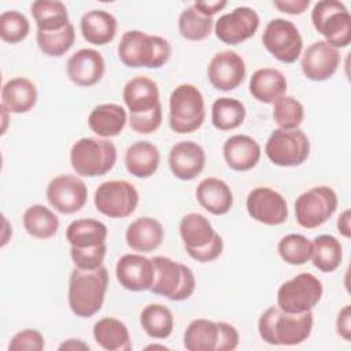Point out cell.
<instances>
[{"mask_svg": "<svg viewBox=\"0 0 351 351\" xmlns=\"http://www.w3.org/2000/svg\"><path fill=\"white\" fill-rule=\"evenodd\" d=\"M226 165L234 171H248L254 169L262 155L259 143L248 134L230 136L222 147Z\"/></svg>", "mask_w": 351, "mask_h": 351, "instance_id": "7402d4cb", "label": "cell"}, {"mask_svg": "<svg viewBox=\"0 0 351 351\" xmlns=\"http://www.w3.org/2000/svg\"><path fill=\"white\" fill-rule=\"evenodd\" d=\"M287 78L282 71L273 67L258 69L252 73L248 84L251 96L259 103L273 104L287 93Z\"/></svg>", "mask_w": 351, "mask_h": 351, "instance_id": "4316f807", "label": "cell"}, {"mask_svg": "<svg viewBox=\"0 0 351 351\" xmlns=\"http://www.w3.org/2000/svg\"><path fill=\"white\" fill-rule=\"evenodd\" d=\"M140 324L149 337L162 340L171 335L174 328V317L167 306L151 303L141 310Z\"/></svg>", "mask_w": 351, "mask_h": 351, "instance_id": "8d00e7d4", "label": "cell"}, {"mask_svg": "<svg viewBox=\"0 0 351 351\" xmlns=\"http://www.w3.org/2000/svg\"><path fill=\"white\" fill-rule=\"evenodd\" d=\"M196 199L199 204L213 215H223L229 213L233 206L230 186L217 177H207L197 184Z\"/></svg>", "mask_w": 351, "mask_h": 351, "instance_id": "d4e9b609", "label": "cell"}, {"mask_svg": "<svg viewBox=\"0 0 351 351\" xmlns=\"http://www.w3.org/2000/svg\"><path fill=\"white\" fill-rule=\"evenodd\" d=\"M313 325V311L287 313L278 306H271L261 314L258 332L267 344L298 346L310 337Z\"/></svg>", "mask_w": 351, "mask_h": 351, "instance_id": "6da1fadb", "label": "cell"}, {"mask_svg": "<svg viewBox=\"0 0 351 351\" xmlns=\"http://www.w3.org/2000/svg\"><path fill=\"white\" fill-rule=\"evenodd\" d=\"M206 166V152L195 141L176 143L169 152V167L178 180L191 181L196 178Z\"/></svg>", "mask_w": 351, "mask_h": 351, "instance_id": "44dd1931", "label": "cell"}, {"mask_svg": "<svg viewBox=\"0 0 351 351\" xmlns=\"http://www.w3.org/2000/svg\"><path fill=\"white\" fill-rule=\"evenodd\" d=\"M300 56V67L304 77L315 82H322L333 77L341 60L339 49L325 40L314 41Z\"/></svg>", "mask_w": 351, "mask_h": 351, "instance_id": "ac0fdd59", "label": "cell"}, {"mask_svg": "<svg viewBox=\"0 0 351 351\" xmlns=\"http://www.w3.org/2000/svg\"><path fill=\"white\" fill-rule=\"evenodd\" d=\"M337 203V195L330 186H313L295 200L296 222L304 229H315L335 214Z\"/></svg>", "mask_w": 351, "mask_h": 351, "instance_id": "8fae6325", "label": "cell"}, {"mask_svg": "<svg viewBox=\"0 0 351 351\" xmlns=\"http://www.w3.org/2000/svg\"><path fill=\"white\" fill-rule=\"evenodd\" d=\"M22 221L27 234L38 240L53 237L60 225L58 215L44 204H33L27 207L23 213Z\"/></svg>", "mask_w": 351, "mask_h": 351, "instance_id": "836d02e7", "label": "cell"}, {"mask_svg": "<svg viewBox=\"0 0 351 351\" xmlns=\"http://www.w3.org/2000/svg\"><path fill=\"white\" fill-rule=\"evenodd\" d=\"M117 52L126 67L160 69L171 56V45L160 36L143 30H128L122 34Z\"/></svg>", "mask_w": 351, "mask_h": 351, "instance_id": "3957f363", "label": "cell"}, {"mask_svg": "<svg viewBox=\"0 0 351 351\" xmlns=\"http://www.w3.org/2000/svg\"><path fill=\"white\" fill-rule=\"evenodd\" d=\"M106 252V243L92 247H70L71 261L74 266L81 270H95L103 266Z\"/></svg>", "mask_w": 351, "mask_h": 351, "instance_id": "ee69618b", "label": "cell"}, {"mask_svg": "<svg viewBox=\"0 0 351 351\" xmlns=\"http://www.w3.org/2000/svg\"><path fill=\"white\" fill-rule=\"evenodd\" d=\"M147 350H152V348H160V350H169L166 346H163V344H151V346H147L145 347Z\"/></svg>", "mask_w": 351, "mask_h": 351, "instance_id": "db71d44e", "label": "cell"}, {"mask_svg": "<svg viewBox=\"0 0 351 351\" xmlns=\"http://www.w3.org/2000/svg\"><path fill=\"white\" fill-rule=\"evenodd\" d=\"M178 230L185 251L192 259L207 263L221 256L223 240L203 214L189 213L184 215Z\"/></svg>", "mask_w": 351, "mask_h": 351, "instance_id": "277c9868", "label": "cell"}, {"mask_svg": "<svg viewBox=\"0 0 351 351\" xmlns=\"http://www.w3.org/2000/svg\"><path fill=\"white\" fill-rule=\"evenodd\" d=\"M273 5L280 12L288 15H300L308 8L310 0H276L273 1Z\"/></svg>", "mask_w": 351, "mask_h": 351, "instance_id": "7dc6e473", "label": "cell"}, {"mask_svg": "<svg viewBox=\"0 0 351 351\" xmlns=\"http://www.w3.org/2000/svg\"><path fill=\"white\" fill-rule=\"evenodd\" d=\"M38 92L33 81L26 77H14L8 80L1 89V106L10 114H26L37 103Z\"/></svg>", "mask_w": 351, "mask_h": 351, "instance_id": "83f0119b", "label": "cell"}, {"mask_svg": "<svg viewBox=\"0 0 351 351\" xmlns=\"http://www.w3.org/2000/svg\"><path fill=\"white\" fill-rule=\"evenodd\" d=\"M45 196L58 213L74 214L86 204L88 188L78 176L60 174L49 181Z\"/></svg>", "mask_w": 351, "mask_h": 351, "instance_id": "5bb4252c", "label": "cell"}, {"mask_svg": "<svg viewBox=\"0 0 351 351\" xmlns=\"http://www.w3.org/2000/svg\"><path fill=\"white\" fill-rule=\"evenodd\" d=\"M165 239L162 223L152 217L134 219L125 232L128 247L134 252H152L160 247Z\"/></svg>", "mask_w": 351, "mask_h": 351, "instance_id": "cb8c5ba5", "label": "cell"}, {"mask_svg": "<svg viewBox=\"0 0 351 351\" xmlns=\"http://www.w3.org/2000/svg\"><path fill=\"white\" fill-rule=\"evenodd\" d=\"M311 261L315 269L322 273L335 271L343 261V247L332 234H319L311 241Z\"/></svg>", "mask_w": 351, "mask_h": 351, "instance_id": "d590c367", "label": "cell"}, {"mask_svg": "<svg viewBox=\"0 0 351 351\" xmlns=\"http://www.w3.org/2000/svg\"><path fill=\"white\" fill-rule=\"evenodd\" d=\"M263 47L282 63H295L303 49V38L296 25L288 19L274 18L267 22L262 34Z\"/></svg>", "mask_w": 351, "mask_h": 351, "instance_id": "4fadbf2b", "label": "cell"}, {"mask_svg": "<svg viewBox=\"0 0 351 351\" xmlns=\"http://www.w3.org/2000/svg\"><path fill=\"white\" fill-rule=\"evenodd\" d=\"M265 154L267 159L280 167L303 165L310 155V140L300 129H274L269 136Z\"/></svg>", "mask_w": 351, "mask_h": 351, "instance_id": "9c48e42d", "label": "cell"}, {"mask_svg": "<svg viewBox=\"0 0 351 351\" xmlns=\"http://www.w3.org/2000/svg\"><path fill=\"white\" fill-rule=\"evenodd\" d=\"M311 240L299 233H289L281 237L277 245L281 259L292 266H302L311 258Z\"/></svg>", "mask_w": 351, "mask_h": 351, "instance_id": "60d3db41", "label": "cell"}, {"mask_svg": "<svg viewBox=\"0 0 351 351\" xmlns=\"http://www.w3.org/2000/svg\"><path fill=\"white\" fill-rule=\"evenodd\" d=\"M44 347V336L36 329H23L15 333L8 343V351H41Z\"/></svg>", "mask_w": 351, "mask_h": 351, "instance_id": "bcb514c9", "label": "cell"}, {"mask_svg": "<svg viewBox=\"0 0 351 351\" xmlns=\"http://www.w3.org/2000/svg\"><path fill=\"white\" fill-rule=\"evenodd\" d=\"M151 259L155 266V277L149 289L152 293L173 302H181L193 295L196 278L191 267L162 255Z\"/></svg>", "mask_w": 351, "mask_h": 351, "instance_id": "52a82bcc", "label": "cell"}, {"mask_svg": "<svg viewBox=\"0 0 351 351\" xmlns=\"http://www.w3.org/2000/svg\"><path fill=\"white\" fill-rule=\"evenodd\" d=\"M36 41L40 51L52 58H59L64 55L75 41V30L73 23H69L56 32H41L37 30Z\"/></svg>", "mask_w": 351, "mask_h": 351, "instance_id": "ab89813d", "label": "cell"}, {"mask_svg": "<svg viewBox=\"0 0 351 351\" xmlns=\"http://www.w3.org/2000/svg\"><path fill=\"white\" fill-rule=\"evenodd\" d=\"M0 108H1V114H3V128H1V134H4L5 133V130H7V125H8V114H10V111L4 107V106H0Z\"/></svg>", "mask_w": 351, "mask_h": 351, "instance_id": "f5cc1de1", "label": "cell"}, {"mask_svg": "<svg viewBox=\"0 0 351 351\" xmlns=\"http://www.w3.org/2000/svg\"><path fill=\"white\" fill-rule=\"evenodd\" d=\"M188 351H221V321L193 319L184 332Z\"/></svg>", "mask_w": 351, "mask_h": 351, "instance_id": "f546056e", "label": "cell"}, {"mask_svg": "<svg viewBox=\"0 0 351 351\" xmlns=\"http://www.w3.org/2000/svg\"><path fill=\"white\" fill-rule=\"evenodd\" d=\"M59 350H89V346L81 339H69L59 346Z\"/></svg>", "mask_w": 351, "mask_h": 351, "instance_id": "816d5d0a", "label": "cell"}, {"mask_svg": "<svg viewBox=\"0 0 351 351\" xmlns=\"http://www.w3.org/2000/svg\"><path fill=\"white\" fill-rule=\"evenodd\" d=\"M160 163L158 147L149 141H136L125 152L126 170L137 178L154 176Z\"/></svg>", "mask_w": 351, "mask_h": 351, "instance_id": "4dcf8cb0", "label": "cell"}, {"mask_svg": "<svg viewBox=\"0 0 351 351\" xmlns=\"http://www.w3.org/2000/svg\"><path fill=\"white\" fill-rule=\"evenodd\" d=\"M66 73L73 84L89 88L103 78L106 73V62L99 51L93 48H81L67 59Z\"/></svg>", "mask_w": 351, "mask_h": 351, "instance_id": "ffe728a7", "label": "cell"}, {"mask_svg": "<svg viewBox=\"0 0 351 351\" xmlns=\"http://www.w3.org/2000/svg\"><path fill=\"white\" fill-rule=\"evenodd\" d=\"M336 329L339 336H341L346 341L351 339V306L346 304L337 314Z\"/></svg>", "mask_w": 351, "mask_h": 351, "instance_id": "c3c4849f", "label": "cell"}, {"mask_svg": "<svg viewBox=\"0 0 351 351\" xmlns=\"http://www.w3.org/2000/svg\"><path fill=\"white\" fill-rule=\"evenodd\" d=\"M129 126L138 134H149L162 125V104L143 114H129Z\"/></svg>", "mask_w": 351, "mask_h": 351, "instance_id": "f6af8a7d", "label": "cell"}, {"mask_svg": "<svg viewBox=\"0 0 351 351\" xmlns=\"http://www.w3.org/2000/svg\"><path fill=\"white\" fill-rule=\"evenodd\" d=\"M30 33L29 19L19 11L10 10L0 15V37L10 44L23 41Z\"/></svg>", "mask_w": 351, "mask_h": 351, "instance_id": "7bdbcfd3", "label": "cell"}, {"mask_svg": "<svg viewBox=\"0 0 351 351\" xmlns=\"http://www.w3.org/2000/svg\"><path fill=\"white\" fill-rule=\"evenodd\" d=\"M108 229L106 223L95 218H80L69 223L66 240L70 247H92L107 240Z\"/></svg>", "mask_w": 351, "mask_h": 351, "instance_id": "d6a6232c", "label": "cell"}, {"mask_svg": "<svg viewBox=\"0 0 351 351\" xmlns=\"http://www.w3.org/2000/svg\"><path fill=\"white\" fill-rule=\"evenodd\" d=\"M95 341L107 351H130L132 340L128 326L115 317H103L93 325Z\"/></svg>", "mask_w": 351, "mask_h": 351, "instance_id": "1f68e13d", "label": "cell"}, {"mask_svg": "<svg viewBox=\"0 0 351 351\" xmlns=\"http://www.w3.org/2000/svg\"><path fill=\"white\" fill-rule=\"evenodd\" d=\"M273 119L280 129H298L304 119V107L296 97L284 95L273 103Z\"/></svg>", "mask_w": 351, "mask_h": 351, "instance_id": "b9f144b4", "label": "cell"}, {"mask_svg": "<svg viewBox=\"0 0 351 351\" xmlns=\"http://www.w3.org/2000/svg\"><path fill=\"white\" fill-rule=\"evenodd\" d=\"M245 106L233 97H218L211 106V123L221 132H229L243 125Z\"/></svg>", "mask_w": 351, "mask_h": 351, "instance_id": "74e56055", "label": "cell"}, {"mask_svg": "<svg viewBox=\"0 0 351 351\" xmlns=\"http://www.w3.org/2000/svg\"><path fill=\"white\" fill-rule=\"evenodd\" d=\"M117 147L108 138L82 137L70 149V163L77 176L100 177L117 163Z\"/></svg>", "mask_w": 351, "mask_h": 351, "instance_id": "8992f818", "label": "cell"}, {"mask_svg": "<svg viewBox=\"0 0 351 351\" xmlns=\"http://www.w3.org/2000/svg\"><path fill=\"white\" fill-rule=\"evenodd\" d=\"M80 29L86 43L93 45H106L114 40L118 22L108 11L90 10L81 16Z\"/></svg>", "mask_w": 351, "mask_h": 351, "instance_id": "f1b7e54d", "label": "cell"}, {"mask_svg": "<svg viewBox=\"0 0 351 351\" xmlns=\"http://www.w3.org/2000/svg\"><path fill=\"white\" fill-rule=\"evenodd\" d=\"M30 12L36 22L37 30L56 32L67 26L69 11L59 0H37L30 5Z\"/></svg>", "mask_w": 351, "mask_h": 351, "instance_id": "e575fe53", "label": "cell"}, {"mask_svg": "<svg viewBox=\"0 0 351 351\" xmlns=\"http://www.w3.org/2000/svg\"><path fill=\"white\" fill-rule=\"evenodd\" d=\"M108 288V271L104 266L95 270L74 267L69 278V307L77 317L90 318L103 307Z\"/></svg>", "mask_w": 351, "mask_h": 351, "instance_id": "7a4b0ae2", "label": "cell"}, {"mask_svg": "<svg viewBox=\"0 0 351 351\" xmlns=\"http://www.w3.org/2000/svg\"><path fill=\"white\" fill-rule=\"evenodd\" d=\"M128 119L126 110L122 106L115 103H103L90 111L88 117V126L99 137L111 138L122 133Z\"/></svg>", "mask_w": 351, "mask_h": 351, "instance_id": "484cf974", "label": "cell"}, {"mask_svg": "<svg viewBox=\"0 0 351 351\" xmlns=\"http://www.w3.org/2000/svg\"><path fill=\"white\" fill-rule=\"evenodd\" d=\"M192 5H193L200 14L213 18L215 14H218L219 11H222V10L228 5V1H225V0H217V1H195Z\"/></svg>", "mask_w": 351, "mask_h": 351, "instance_id": "681fc988", "label": "cell"}, {"mask_svg": "<svg viewBox=\"0 0 351 351\" xmlns=\"http://www.w3.org/2000/svg\"><path fill=\"white\" fill-rule=\"evenodd\" d=\"M122 99L129 114H143L160 106L158 84L147 75L130 78L122 90Z\"/></svg>", "mask_w": 351, "mask_h": 351, "instance_id": "603a6c76", "label": "cell"}, {"mask_svg": "<svg viewBox=\"0 0 351 351\" xmlns=\"http://www.w3.org/2000/svg\"><path fill=\"white\" fill-rule=\"evenodd\" d=\"M261 19L258 12L247 5L236 7L233 11L221 15L214 25V33L219 41L237 45L255 36Z\"/></svg>", "mask_w": 351, "mask_h": 351, "instance_id": "9a60e30c", "label": "cell"}, {"mask_svg": "<svg viewBox=\"0 0 351 351\" xmlns=\"http://www.w3.org/2000/svg\"><path fill=\"white\" fill-rule=\"evenodd\" d=\"M350 219H351V211L350 208H346L337 218V230L341 236H344L346 239L351 237V226H350Z\"/></svg>", "mask_w": 351, "mask_h": 351, "instance_id": "f907efd6", "label": "cell"}, {"mask_svg": "<svg viewBox=\"0 0 351 351\" xmlns=\"http://www.w3.org/2000/svg\"><path fill=\"white\" fill-rule=\"evenodd\" d=\"M245 207L248 215L263 225L276 226L288 219L285 197L269 186L254 188L247 196Z\"/></svg>", "mask_w": 351, "mask_h": 351, "instance_id": "2e32d148", "label": "cell"}, {"mask_svg": "<svg viewBox=\"0 0 351 351\" xmlns=\"http://www.w3.org/2000/svg\"><path fill=\"white\" fill-rule=\"evenodd\" d=\"M245 74L247 67L244 59L230 49L217 52L207 66V78L210 84L222 92L239 88L244 81Z\"/></svg>", "mask_w": 351, "mask_h": 351, "instance_id": "e0dca14e", "label": "cell"}, {"mask_svg": "<svg viewBox=\"0 0 351 351\" xmlns=\"http://www.w3.org/2000/svg\"><path fill=\"white\" fill-rule=\"evenodd\" d=\"M214 25L215 21L211 16L200 14L193 5L186 7L178 16V32L188 41L206 40L211 34Z\"/></svg>", "mask_w": 351, "mask_h": 351, "instance_id": "f35d334b", "label": "cell"}, {"mask_svg": "<svg viewBox=\"0 0 351 351\" xmlns=\"http://www.w3.org/2000/svg\"><path fill=\"white\" fill-rule=\"evenodd\" d=\"M136 186L125 180H110L101 182L93 196L96 210L108 218H128L138 206Z\"/></svg>", "mask_w": 351, "mask_h": 351, "instance_id": "7c38bea8", "label": "cell"}, {"mask_svg": "<svg viewBox=\"0 0 351 351\" xmlns=\"http://www.w3.org/2000/svg\"><path fill=\"white\" fill-rule=\"evenodd\" d=\"M206 119L204 97L193 84L177 85L169 97V126L174 133L188 134L202 128Z\"/></svg>", "mask_w": 351, "mask_h": 351, "instance_id": "5b68a950", "label": "cell"}, {"mask_svg": "<svg viewBox=\"0 0 351 351\" xmlns=\"http://www.w3.org/2000/svg\"><path fill=\"white\" fill-rule=\"evenodd\" d=\"M115 277L121 287L128 291H149L155 277V266L152 259L141 254H125L117 262Z\"/></svg>", "mask_w": 351, "mask_h": 351, "instance_id": "d6986e66", "label": "cell"}, {"mask_svg": "<svg viewBox=\"0 0 351 351\" xmlns=\"http://www.w3.org/2000/svg\"><path fill=\"white\" fill-rule=\"evenodd\" d=\"M324 293L322 282L311 273L303 271L282 282L277 291V306L287 313L313 311Z\"/></svg>", "mask_w": 351, "mask_h": 351, "instance_id": "30bf717a", "label": "cell"}, {"mask_svg": "<svg viewBox=\"0 0 351 351\" xmlns=\"http://www.w3.org/2000/svg\"><path fill=\"white\" fill-rule=\"evenodd\" d=\"M314 29L335 48H346L351 43V15L343 1L321 0L311 11Z\"/></svg>", "mask_w": 351, "mask_h": 351, "instance_id": "ba28073f", "label": "cell"}]
</instances>
